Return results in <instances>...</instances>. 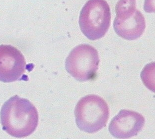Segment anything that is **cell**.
I'll list each match as a JSON object with an SVG mask.
<instances>
[{
  "label": "cell",
  "instance_id": "1",
  "mask_svg": "<svg viewBox=\"0 0 155 139\" xmlns=\"http://www.w3.org/2000/svg\"><path fill=\"white\" fill-rule=\"evenodd\" d=\"M0 118L3 129L16 138L28 136L38 124V113L35 107L28 99L18 95L5 102Z\"/></svg>",
  "mask_w": 155,
  "mask_h": 139
},
{
  "label": "cell",
  "instance_id": "2",
  "mask_svg": "<svg viewBox=\"0 0 155 139\" xmlns=\"http://www.w3.org/2000/svg\"><path fill=\"white\" fill-rule=\"evenodd\" d=\"M109 114V108L106 101L94 94L82 98L75 108L78 127L88 133H94L105 127Z\"/></svg>",
  "mask_w": 155,
  "mask_h": 139
},
{
  "label": "cell",
  "instance_id": "3",
  "mask_svg": "<svg viewBox=\"0 0 155 139\" xmlns=\"http://www.w3.org/2000/svg\"><path fill=\"white\" fill-rule=\"evenodd\" d=\"M111 12L105 0H89L81 11L79 25L84 35L90 40H97L110 28Z\"/></svg>",
  "mask_w": 155,
  "mask_h": 139
},
{
  "label": "cell",
  "instance_id": "4",
  "mask_svg": "<svg viewBox=\"0 0 155 139\" xmlns=\"http://www.w3.org/2000/svg\"><path fill=\"white\" fill-rule=\"evenodd\" d=\"M115 12L114 28L118 35L129 40L141 36L145 29V19L136 8V0H119Z\"/></svg>",
  "mask_w": 155,
  "mask_h": 139
},
{
  "label": "cell",
  "instance_id": "5",
  "mask_svg": "<svg viewBox=\"0 0 155 139\" xmlns=\"http://www.w3.org/2000/svg\"><path fill=\"white\" fill-rule=\"evenodd\" d=\"M99 63L97 50L88 44H81L70 53L65 62V68L78 81H87L96 78Z\"/></svg>",
  "mask_w": 155,
  "mask_h": 139
},
{
  "label": "cell",
  "instance_id": "6",
  "mask_svg": "<svg viewBox=\"0 0 155 139\" xmlns=\"http://www.w3.org/2000/svg\"><path fill=\"white\" fill-rule=\"evenodd\" d=\"M25 58L19 50L10 45H0V81L20 80L26 69Z\"/></svg>",
  "mask_w": 155,
  "mask_h": 139
},
{
  "label": "cell",
  "instance_id": "7",
  "mask_svg": "<svg viewBox=\"0 0 155 139\" xmlns=\"http://www.w3.org/2000/svg\"><path fill=\"white\" fill-rule=\"evenodd\" d=\"M145 123L140 113L123 109L111 121L109 131L115 138L127 139L136 136L142 129Z\"/></svg>",
  "mask_w": 155,
  "mask_h": 139
}]
</instances>
